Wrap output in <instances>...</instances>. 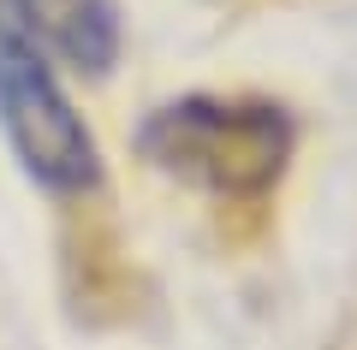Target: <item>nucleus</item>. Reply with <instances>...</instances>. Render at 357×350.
<instances>
[{
  "label": "nucleus",
  "mask_w": 357,
  "mask_h": 350,
  "mask_svg": "<svg viewBox=\"0 0 357 350\" xmlns=\"http://www.w3.org/2000/svg\"><path fill=\"white\" fill-rule=\"evenodd\" d=\"M137 149L155 173L215 196H262L292 161V119L274 101L185 95L143 119Z\"/></svg>",
  "instance_id": "obj_1"
},
{
  "label": "nucleus",
  "mask_w": 357,
  "mask_h": 350,
  "mask_svg": "<svg viewBox=\"0 0 357 350\" xmlns=\"http://www.w3.org/2000/svg\"><path fill=\"white\" fill-rule=\"evenodd\" d=\"M0 131L13 143L18 166L48 190L72 196L102 178V154H96L84 113L66 101L48 54H36V42H24L6 18H0Z\"/></svg>",
  "instance_id": "obj_2"
},
{
  "label": "nucleus",
  "mask_w": 357,
  "mask_h": 350,
  "mask_svg": "<svg viewBox=\"0 0 357 350\" xmlns=\"http://www.w3.org/2000/svg\"><path fill=\"white\" fill-rule=\"evenodd\" d=\"M0 18L36 54L72 65L77 77H107L119 60V6L114 0H0Z\"/></svg>",
  "instance_id": "obj_3"
}]
</instances>
